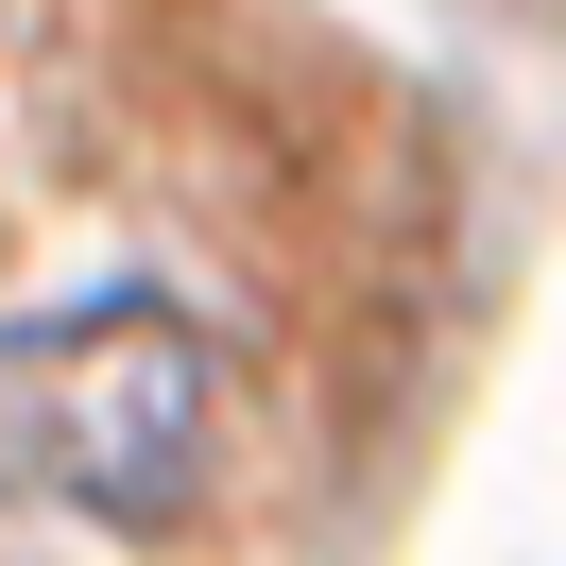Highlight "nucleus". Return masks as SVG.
<instances>
[{
	"mask_svg": "<svg viewBox=\"0 0 566 566\" xmlns=\"http://www.w3.org/2000/svg\"><path fill=\"white\" fill-rule=\"evenodd\" d=\"M223 463V344L155 292H104V310H35L0 326V497L86 532H155L189 515Z\"/></svg>",
	"mask_w": 566,
	"mask_h": 566,
	"instance_id": "obj_1",
	"label": "nucleus"
}]
</instances>
